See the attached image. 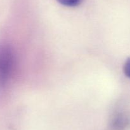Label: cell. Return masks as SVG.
<instances>
[{
	"mask_svg": "<svg viewBox=\"0 0 130 130\" xmlns=\"http://www.w3.org/2000/svg\"><path fill=\"white\" fill-rule=\"evenodd\" d=\"M130 129V112L122 111L114 114L110 119L109 130H129Z\"/></svg>",
	"mask_w": 130,
	"mask_h": 130,
	"instance_id": "7a4b0ae2",
	"label": "cell"
},
{
	"mask_svg": "<svg viewBox=\"0 0 130 130\" xmlns=\"http://www.w3.org/2000/svg\"><path fill=\"white\" fill-rule=\"evenodd\" d=\"M15 67L13 51L7 45H0V86H3L12 75Z\"/></svg>",
	"mask_w": 130,
	"mask_h": 130,
	"instance_id": "6da1fadb",
	"label": "cell"
},
{
	"mask_svg": "<svg viewBox=\"0 0 130 130\" xmlns=\"http://www.w3.org/2000/svg\"><path fill=\"white\" fill-rule=\"evenodd\" d=\"M61 5L69 7H75L81 5L84 0H57Z\"/></svg>",
	"mask_w": 130,
	"mask_h": 130,
	"instance_id": "3957f363",
	"label": "cell"
},
{
	"mask_svg": "<svg viewBox=\"0 0 130 130\" xmlns=\"http://www.w3.org/2000/svg\"><path fill=\"white\" fill-rule=\"evenodd\" d=\"M124 72L125 75L130 79V57L124 63Z\"/></svg>",
	"mask_w": 130,
	"mask_h": 130,
	"instance_id": "277c9868",
	"label": "cell"
}]
</instances>
